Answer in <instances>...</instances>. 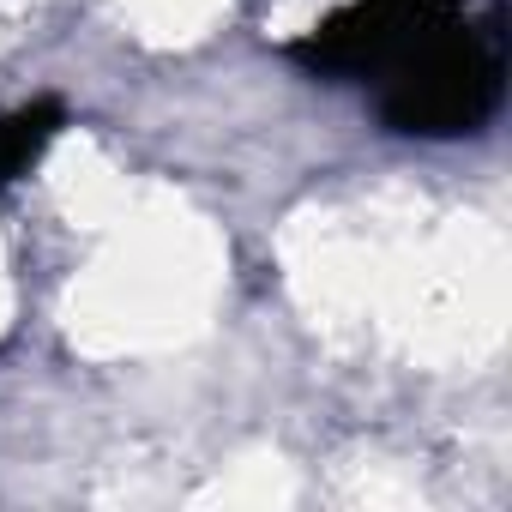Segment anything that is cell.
<instances>
[{"instance_id":"3957f363","label":"cell","mask_w":512,"mask_h":512,"mask_svg":"<svg viewBox=\"0 0 512 512\" xmlns=\"http://www.w3.org/2000/svg\"><path fill=\"white\" fill-rule=\"evenodd\" d=\"M61 127H67V103L61 97H31V103L0 115V187L25 181L43 163V151L61 139Z\"/></svg>"},{"instance_id":"7a4b0ae2","label":"cell","mask_w":512,"mask_h":512,"mask_svg":"<svg viewBox=\"0 0 512 512\" xmlns=\"http://www.w3.org/2000/svg\"><path fill=\"white\" fill-rule=\"evenodd\" d=\"M446 7V0H344L338 13H326L314 31H302L284 55L332 85H374L386 61Z\"/></svg>"},{"instance_id":"6da1fadb","label":"cell","mask_w":512,"mask_h":512,"mask_svg":"<svg viewBox=\"0 0 512 512\" xmlns=\"http://www.w3.org/2000/svg\"><path fill=\"white\" fill-rule=\"evenodd\" d=\"M506 97V31L500 13L446 7L386 61L374 79V109L392 133L410 139H464L500 115Z\"/></svg>"}]
</instances>
